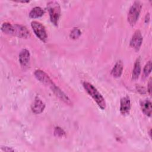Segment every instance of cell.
<instances>
[{
    "label": "cell",
    "mask_w": 152,
    "mask_h": 152,
    "mask_svg": "<svg viewBox=\"0 0 152 152\" xmlns=\"http://www.w3.org/2000/svg\"><path fill=\"white\" fill-rule=\"evenodd\" d=\"M45 104L38 97H36L31 106L32 112L35 114H40L44 110Z\"/></svg>",
    "instance_id": "obj_10"
},
{
    "label": "cell",
    "mask_w": 152,
    "mask_h": 152,
    "mask_svg": "<svg viewBox=\"0 0 152 152\" xmlns=\"http://www.w3.org/2000/svg\"><path fill=\"white\" fill-rule=\"evenodd\" d=\"M52 91L53 92V93L56 95V97H58L60 100H62L64 103L68 104H71V102L70 99L68 97V96L58 87H57L55 84H53L50 87H49Z\"/></svg>",
    "instance_id": "obj_9"
},
{
    "label": "cell",
    "mask_w": 152,
    "mask_h": 152,
    "mask_svg": "<svg viewBox=\"0 0 152 152\" xmlns=\"http://www.w3.org/2000/svg\"><path fill=\"white\" fill-rule=\"evenodd\" d=\"M141 107L142 112L147 116H150L151 114V103L149 100H144L141 103Z\"/></svg>",
    "instance_id": "obj_13"
},
{
    "label": "cell",
    "mask_w": 152,
    "mask_h": 152,
    "mask_svg": "<svg viewBox=\"0 0 152 152\" xmlns=\"http://www.w3.org/2000/svg\"><path fill=\"white\" fill-rule=\"evenodd\" d=\"M131 110V100L128 96H125L120 101V112L122 115H128Z\"/></svg>",
    "instance_id": "obj_8"
},
{
    "label": "cell",
    "mask_w": 152,
    "mask_h": 152,
    "mask_svg": "<svg viewBox=\"0 0 152 152\" xmlns=\"http://www.w3.org/2000/svg\"><path fill=\"white\" fill-rule=\"evenodd\" d=\"M123 68H124V65H123L122 62L121 61H118L112 69V71H111L112 75L115 78L120 77L122 74Z\"/></svg>",
    "instance_id": "obj_12"
},
{
    "label": "cell",
    "mask_w": 152,
    "mask_h": 152,
    "mask_svg": "<svg viewBox=\"0 0 152 152\" xmlns=\"http://www.w3.org/2000/svg\"><path fill=\"white\" fill-rule=\"evenodd\" d=\"M54 135L59 138H61L65 135V131L60 127H56L54 130Z\"/></svg>",
    "instance_id": "obj_17"
},
{
    "label": "cell",
    "mask_w": 152,
    "mask_h": 152,
    "mask_svg": "<svg viewBox=\"0 0 152 152\" xmlns=\"http://www.w3.org/2000/svg\"><path fill=\"white\" fill-rule=\"evenodd\" d=\"M1 30L5 34L15 36L20 38L27 39L30 36L29 30L22 25H12L9 23H4L1 26Z\"/></svg>",
    "instance_id": "obj_1"
},
{
    "label": "cell",
    "mask_w": 152,
    "mask_h": 152,
    "mask_svg": "<svg viewBox=\"0 0 152 152\" xmlns=\"http://www.w3.org/2000/svg\"><path fill=\"white\" fill-rule=\"evenodd\" d=\"M30 52L26 49H23L21 50L19 54V62L22 66L27 65L30 61Z\"/></svg>",
    "instance_id": "obj_11"
},
{
    "label": "cell",
    "mask_w": 152,
    "mask_h": 152,
    "mask_svg": "<svg viewBox=\"0 0 152 152\" xmlns=\"http://www.w3.org/2000/svg\"><path fill=\"white\" fill-rule=\"evenodd\" d=\"M34 74L35 77L40 82H41L44 85L48 86L49 87H50L53 84V82L50 79L49 76L43 71H42L40 69L36 70L35 71Z\"/></svg>",
    "instance_id": "obj_6"
},
{
    "label": "cell",
    "mask_w": 152,
    "mask_h": 152,
    "mask_svg": "<svg viewBox=\"0 0 152 152\" xmlns=\"http://www.w3.org/2000/svg\"><path fill=\"white\" fill-rule=\"evenodd\" d=\"M47 8L51 22L54 25L58 26L61 15V7L59 3L55 1H49L47 4Z\"/></svg>",
    "instance_id": "obj_3"
},
{
    "label": "cell",
    "mask_w": 152,
    "mask_h": 152,
    "mask_svg": "<svg viewBox=\"0 0 152 152\" xmlns=\"http://www.w3.org/2000/svg\"><path fill=\"white\" fill-rule=\"evenodd\" d=\"M44 10L39 7L33 8L29 13V17L31 18H36L42 17L44 14Z\"/></svg>",
    "instance_id": "obj_15"
},
{
    "label": "cell",
    "mask_w": 152,
    "mask_h": 152,
    "mask_svg": "<svg viewBox=\"0 0 152 152\" xmlns=\"http://www.w3.org/2000/svg\"><path fill=\"white\" fill-rule=\"evenodd\" d=\"M147 89H148V91L149 94H151V78H150L148 81Z\"/></svg>",
    "instance_id": "obj_20"
},
{
    "label": "cell",
    "mask_w": 152,
    "mask_h": 152,
    "mask_svg": "<svg viewBox=\"0 0 152 152\" xmlns=\"http://www.w3.org/2000/svg\"><path fill=\"white\" fill-rule=\"evenodd\" d=\"M80 35H81V31L78 28H74L70 33V37L73 39L78 38Z\"/></svg>",
    "instance_id": "obj_18"
},
{
    "label": "cell",
    "mask_w": 152,
    "mask_h": 152,
    "mask_svg": "<svg viewBox=\"0 0 152 152\" xmlns=\"http://www.w3.org/2000/svg\"><path fill=\"white\" fill-rule=\"evenodd\" d=\"M142 8L140 1H136L131 5L128 14V21L131 26H135L139 17Z\"/></svg>",
    "instance_id": "obj_4"
},
{
    "label": "cell",
    "mask_w": 152,
    "mask_h": 152,
    "mask_svg": "<svg viewBox=\"0 0 152 152\" xmlns=\"http://www.w3.org/2000/svg\"><path fill=\"white\" fill-rule=\"evenodd\" d=\"M151 61H149L146 65H145L144 69H143V76L146 78L148 76V75L150 74L151 71Z\"/></svg>",
    "instance_id": "obj_16"
},
{
    "label": "cell",
    "mask_w": 152,
    "mask_h": 152,
    "mask_svg": "<svg viewBox=\"0 0 152 152\" xmlns=\"http://www.w3.org/2000/svg\"><path fill=\"white\" fill-rule=\"evenodd\" d=\"M83 85L86 92L93 98L98 106L102 110L105 109L106 106L105 100L97 88L93 85L88 82H84Z\"/></svg>",
    "instance_id": "obj_2"
},
{
    "label": "cell",
    "mask_w": 152,
    "mask_h": 152,
    "mask_svg": "<svg viewBox=\"0 0 152 152\" xmlns=\"http://www.w3.org/2000/svg\"><path fill=\"white\" fill-rule=\"evenodd\" d=\"M142 36L141 31L139 30H137L130 41V46L132 48H134L136 51L139 50L142 43Z\"/></svg>",
    "instance_id": "obj_7"
},
{
    "label": "cell",
    "mask_w": 152,
    "mask_h": 152,
    "mask_svg": "<svg viewBox=\"0 0 152 152\" xmlns=\"http://www.w3.org/2000/svg\"><path fill=\"white\" fill-rule=\"evenodd\" d=\"M1 150L2 151H15L14 149L12 148L11 147H2Z\"/></svg>",
    "instance_id": "obj_19"
},
{
    "label": "cell",
    "mask_w": 152,
    "mask_h": 152,
    "mask_svg": "<svg viewBox=\"0 0 152 152\" xmlns=\"http://www.w3.org/2000/svg\"><path fill=\"white\" fill-rule=\"evenodd\" d=\"M141 73V64L140 58L137 59L134 64V69L132 72V80H137Z\"/></svg>",
    "instance_id": "obj_14"
},
{
    "label": "cell",
    "mask_w": 152,
    "mask_h": 152,
    "mask_svg": "<svg viewBox=\"0 0 152 152\" xmlns=\"http://www.w3.org/2000/svg\"><path fill=\"white\" fill-rule=\"evenodd\" d=\"M31 26L37 37L42 41L46 42L48 36L44 26L37 21H33L31 23Z\"/></svg>",
    "instance_id": "obj_5"
}]
</instances>
